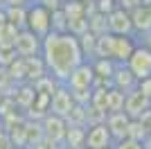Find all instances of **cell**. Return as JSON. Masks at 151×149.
Returning a JSON list of instances; mask_svg holds the SVG:
<instances>
[{
    "instance_id": "obj_33",
    "label": "cell",
    "mask_w": 151,
    "mask_h": 149,
    "mask_svg": "<svg viewBox=\"0 0 151 149\" xmlns=\"http://www.w3.org/2000/svg\"><path fill=\"white\" fill-rule=\"evenodd\" d=\"M113 149H142V142H135V140H129V138H124V140H117V142H113Z\"/></svg>"
},
{
    "instance_id": "obj_44",
    "label": "cell",
    "mask_w": 151,
    "mask_h": 149,
    "mask_svg": "<svg viewBox=\"0 0 151 149\" xmlns=\"http://www.w3.org/2000/svg\"><path fill=\"white\" fill-rule=\"evenodd\" d=\"M149 133H151V124H149Z\"/></svg>"
},
{
    "instance_id": "obj_11",
    "label": "cell",
    "mask_w": 151,
    "mask_h": 149,
    "mask_svg": "<svg viewBox=\"0 0 151 149\" xmlns=\"http://www.w3.org/2000/svg\"><path fill=\"white\" fill-rule=\"evenodd\" d=\"M135 48H138L135 36H113V61L126 63L135 52Z\"/></svg>"
},
{
    "instance_id": "obj_39",
    "label": "cell",
    "mask_w": 151,
    "mask_h": 149,
    "mask_svg": "<svg viewBox=\"0 0 151 149\" xmlns=\"http://www.w3.org/2000/svg\"><path fill=\"white\" fill-rule=\"evenodd\" d=\"M135 41H138L140 45H145V48L151 52V32H149V34H145V36H140V38H135Z\"/></svg>"
},
{
    "instance_id": "obj_5",
    "label": "cell",
    "mask_w": 151,
    "mask_h": 149,
    "mask_svg": "<svg viewBox=\"0 0 151 149\" xmlns=\"http://www.w3.org/2000/svg\"><path fill=\"white\" fill-rule=\"evenodd\" d=\"M41 127H43V138H47V140L54 142L57 147H63V142H65V131H68L65 120L47 113V115L41 120Z\"/></svg>"
},
{
    "instance_id": "obj_28",
    "label": "cell",
    "mask_w": 151,
    "mask_h": 149,
    "mask_svg": "<svg viewBox=\"0 0 151 149\" xmlns=\"http://www.w3.org/2000/svg\"><path fill=\"white\" fill-rule=\"evenodd\" d=\"M106 111H101V108H95V106H86V129L88 127H97V124H104L106 122Z\"/></svg>"
},
{
    "instance_id": "obj_32",
    "label": "cell",
    "mask_w": 151,
    "mask_h": 149,
    "mask_svg": "<svg viewBox=\"0 0 151 149\" xmlns=\"http://www.w3.org/2000/svg\"><path fill=\"white\" fill-rule=\"evenodd\" d=\"M115 2H117V9H122V12H129V14L142 5V0H115Z\"/></svg>"
},
{
    "instance_id": "obj_47",
    "label": "cell",
    "mask_w": 151,
    "mask_h": 149,
    "mask_svg": "<svg viewBox=\"0 0 151 149\" xmlns=\"http://www.w3.org/2000/svg\"><path fill=\"white\" fill-rule=\"evenodd\" d=\"M61 149H68V147H61Z\"/></svg>"
},
{
    "instance_id": "obj_34",
    "label": "cell",
    "mask_w": 151,
    "mask_h": 149,
    "mask_svg": "<svg viewBox=\"0 0 151 149\" xmlns=\"http://www.w3.org/2000/svg\"><path fill=\"white\" fill-rule=\"evenodd\" d=\"M34 2H38L41 7H45L47 12H57V9H61L63 0H34Z\"/></svg>"
},
{
    "instance_id": "obj_14",
    "label": "cell",
    "mask_w": 151,
    "mask_h": 149,
    "mask_svg": "<svg viewBox=\"0 0 151 149\" xmlns=\"http://www.w3.org/2000/svg\"><path fill=\"white\" fill-rule=\"evenodd\" d=\"M129 16H131L133 36H135V38H140V36H145V34L151 32V12H149V9L138 7V9H133Z\"/></svg>"
},
{
    "instance_id": "obj_45",
    "label": "cell",
    "mask_w": 151,
    "mask_h": 149,
    "mask_svg": "<svg viewBox=\"0 0 151 149\" xmlns=\"http://www.w3.org/2000/svg\"><path fill=\"white\" fill-rule=\"evenodd\" d=\"M16 149H25V147H16Z\"/></svg>"
},
{
    "instance_id": "obj_20",
    "label": "cell",
    "mask_w": 151,
    "mask_h": 149,
    "mask_svg": "<svg viewBox=\"0 0 151 149\" xmlns=\"http://www.w3.org/2000/svg\"><path fill=\"white\" fill-rule=\"evenodd\" d=\"M95 59H111V61H113V34H101V36H97Z\"/></svg>"
},
{
    "instance_id": "obj_37",
    "label": "cell",
    "mask_w": 151,
    "mask_h": 149,
    "mask_svg": "<svg viewBox=\"0 0 151 149\" xmlns=\"http://www.w3.org/2000/svg\"><path fill=\"white\" fill-rule=\"evenodd\" d=\"M34 0H2V7H29Z\"/></svg>"
},
{
    "instance_id": "obj_43",
    "label": "cell",
    "mask_w": 151,
    "mask_h": 149,
    "mask_svg": "<svg viewBox=\"0 0 151 149\" xmlns=\"http://www.w3.org/2000/svg\"><path fill=\"white\" fill-rule=\"evenodd\" d=\"M79 2H83V5H88V2H95V0H79Z\"/></svg>"
},
{
    "instance_id": "obj_31",
    "label": "cell",
    "mask_w": 151,
    "mask_h": 149,
    "mask_svg": "<svg viewBox=\"0 0 151 149\" xmlns=\"http://www.w3.org/2000/svg\"><path fill=\"white\" fill-rule=\"evenodd\" d=\"M117 9V2L115 0H95V12L101 14V16H108Z\"/></svg>"
},
{
    "instance_id": "obj_19",
    "label": "cell",
    "mask_w": 151,
    "mask_h": 149,
    "mask_svg": "<svg viewBox=\"0 0 151 149\" xmlns=\"http://www.w3.org/2000/svg\"><path fill=\"white\" fill-rule=\"evenodd\" d=\"M83 145H86V129H81V127H68L63 147H68V149H83Z\"/></svg>"
},
{
    "instance_id": "obj_15",
    "label": "cell",
    "mask_w": 151,
    "mask_h": 149,
    "mask_svg": "<svg viewBox=\"0 0 151 149\" xmlns=\"http://www.w3.org/2000/svg\"><path fill=\"white\" fill-rule=\"evenodd\" d=\"M34 99H36V93H34V86L32 84H18L16 93H14V104L20 113H27L34 106Z\"/></svg>"
},
{
    "instance_id": "obj_4",
    "label": "cell",
    "mask_w": 151,
    "mask_h": 149,
    "mask_svg": "<svg viewBox=\"0 0 151 149\" xmlns=\"http://www.w3.org/2000/svg\"><path fill=\"white\" fill-rule=\"evenodd\" d=\"M68 90H93L95 86V72H93V66L88 61H83L81 66H77L72 72H70L68 81L63 84Z\"/></svg>"
},
{
    "instance_id": "obj_27",
    "label": "cell",
    "mask_w": 151,
    "mask_h": 149,
    "mask_svg": "<svg viewBox=\"0 0 151 149\" xmlns=\"http://www.w3.org/2000/svg\"><path fill=\"white\" fill-rule=\"evenodd\" d=\"M65 124L68 127H81V129H86V106H79V104L72 106V111L65 118Z\"/></svg>"
},
{
    "instance_id": "obj_6",
    "label": "cell",
    "mask_w": 151,
    "mask_h": 149,
    "mask_svg": "<svg viewBox=\"0 0 151 149\" xmlns=\"http://www.w3.org/2000/svg\"><path fill=\"white\" fill-rule=\"evenodd\" d=\"M14 52L20 59H29V56H41V38L34 36L32 32L20 30L14 43Z\"/></svg>"
},
{
    "instance_id": "obj_3",
    "label": "cell",
    "mask_w": 151,
    "mask_h": 149,
    "mask_svg": "<svg viewBox=\"0 0 151 149\" xmlns=\"http://www.w3.org/2000/svg\"><path fill=\"white\" fill-rule=\"evenodd\" d=\"M124 66L133 72V77H135L138 81L149 79V77H151V52L145 48V45L138 43L135 52L131 54V59H129Z\"/></svg>"
},
{
    "instance_id": "obj_42",
    "label": "cell",
    "mask_w": 151,
    "mask_h": 149,
    "mask_svg": "<svg viewBox=\"0 0 151 149\" xmlns=\"http://www.w3.org/2000/svg\"><path fill=\"white\" fill-rule=\"evenodd\" d=\"M140 7H145V9L151 12V0H142V5H140Z\"/></svg>"
},
{
    "instance_id": "obj_7",
    "label": "cell",
    "mask_w": 151,
    "mask_h": 149,
    "mask_svg": "<svg viewBox=\"0 0 151 149\" xmlns=\"http://www.w3.org/2000/svg\"><path fill=\"white\" fill-rule=\"evenodd\" d=\"M106 23H108V34H113V36H133V25H131L129 12L115 9L113 14L106 16Z\"/></svg>"
},
{
    "instance_id": "obj_16",
    "label": "cell",
    "mask_w": 151,
    "mask_h": 149,
    "mask_svg": "<svg viewBox=\"0 0 151 149\" xmlns=\"http://www.w3.org/2000/svg\"><path fill=\"white\" fill-rule=\"evenodd\" d=\"M23 61H25V81L27 84H34V81H38L41 77L47 74V68H45L41 56H29V59H23Z\"/></svg>"
},
{
    "instance_id": "obj_12",
    "label": "cell",
    "mask_w": 151,
    "mask_h": 149,
    "mask_svg": "<svg viewBox=\"0 0 151 149\" xmlns=\"http://www.w3.org/2000/svg\"><path fill=\"white\" fill-rule=\"evenodd\" d=\"M129 122H131V118H129L124 111H122V113H108V115H106V122H104V124H106V129H108V133H111V138H113V142L126 138Z\"/></svg>"
},
{
    "instance_id": "obj_18",
    "label": "cell",
    "mask_w": 151,
    "mask_h": 149,
    "mask_svg": "<svg viewBox=\"0 0 151 149\" xmlns=\"http://www.w3.org/2000/svg\"><path fill=\"white\" fill-rule=\"evenodd\" d=\"M90 66H93L95 79H106V81H111V77H113L115 66H117V63L111 61V59H93Z\"/></svg>"
},
{
    "instance_id": "obj_41",
    "label": "cell",
    "mask_w": 151,
    "mask_h": 149,
    "mask_svg": "<svg viewBox=\"0 0 151 149\" xmlns=\"http://www.w3.org/2000/svg\"><path fill=\"white\" fill-rule=\"evenodd\" d=\"M5 23H7V20H5V9H2V5H0V27H2Z\"/></svg>"
},
{
    "instance_id": "obj_23",
    "label": "cell",
    "mask_w": 151,
    "mask_h": 149,
    "mask_svg": "<svg viewBox=\"0 0 151 149\" xmlns=\"http://www.w3.org/2000/svg\"><path fill=\"white\" fill-rule=\"evenodd\" d=\"M124 99L126 95L115 90V88H108L106 90V113H122L124 111Z\"/></svg>"
},
{
    "instance_id": "obj_38",
    "label": "cell",
    "mask_w": 151,
    "mask_h": 149,
    "mask_svg": "<svg viewBox=\"0 0 151 149\" xmlns=\"http://www.w3.org/2000/svg\"><path fill=\"white\" fill-rule=\"evenodd\" d=\"M34 149H61V147H57V145H54V142H50L47 138H43V140H41V142H38Z\"/></svg>"
},
{
    "instance_id": "obj_1",
    "label": "cell",
    "mask_w": 151,
    "mask_h": 149,
    "mask_svg": "<svg viewBox=\"0 0 151 149\" xmlns=\"http://www.w3.org/2000/svg\"><path fill=\"white\" fill-rule=\"evenodd\" d=\"M41 59L47 68V74H52L61 86L68 81L70 72L83 63L77 38L70 34H52V32L41 41Z\"/></svg>"
},
{
    "instance_id": "obj_2",
    "label": "cell",
    "mask_w": 151,
    "mask_h": 149,
    "mask_svg": "<svg viewBox=\"0 0 151 149\" xmlns=\"http://www.w3.org/2000/svg\"><path fill=\"white\" fill-rule=\"evenodd\" d=\"M25 30L32 32L34 36H38L43 41L50 34V12L41 7L38 2H32L27 7V20H25Z\"/></svg>"
},
{
    "instance_id": "obj_49",
    "label": "cell",
    "mask_w": 151,
    "mask_h": 149,
    "mask_svg": "<svg viewBox=\"0 0 151 149\" xmlns=\"http://www.w3.org/2000/svg\"><path fill=\"white\" fill-rule=\"evenodd\" d=\"M0 99H2V95H0Z\"/></svg>"
},
{
    "instance_id": "obj_30",
    "label": "cell",
    "mask_w": 151,
    "mask_h": 149,
    "mask_svg": "<svg viewBox=\"0 0 151 149\" xmlns=\"http://www.w3.org/2000/svg\"><path fill=\"white\" fill-rule=\"evenodd\" d=\"M88 32V18H77V20H68V34L79 38L81 34Z\"/></svg>"
},
{
    "instance_id": "obj_26",
    "label": "cell",
    "mask_w": 151,
    "mask_h": 149,
    "mask_svg": "<svg viewBox=\"0 0 151 149\" xmlns=\"http://www.w3.org/2000/svg\"><path fill=\"white\" fill-rule=\"evenodd\" d=\"M88 32H93L95 36H101V34H108V23L106 16L95 12L93 16H88Z\"/></svg>"
},
{
    "instance_id": "obj_35",
    "label": "cell",
    "mask_w": 151,
    "mask_h": 149,
    "mask_svg": "<svg viewBox=\"0 0 151 149\" xmlns=\"http://www.w3.org/2000/svg\"><path fill=\"white\" fill-rule=\"evenodd\" d=\"M135 90H140V93H142V95H145V97L151 102V77H149V79L138 81V88H135Z\"/></svg>"
},
{
    "instance_id": "obj_10",
    "label": "cell",
    "mask_w": 151,
    "mask_h": 149,
    "mask_svg": "<svg viewBox=\"0 0 151 149\" xmlns=\"http://www.w3.org/2000/svg\"><path fill=\"white\" fill-rule=\"evenodd\" d=\"M86 149H106L113 147V138L108 133L106 124H97V127H88L86 129Z\"/></svg>"
},
{
    "instance_id": "obj_40",
    "label": "cell",
    "mask_w": 151,
    "mask_h": 149,
    "mask_svg": "<svg viewBox=\"0 0 151 149\" xmlns=\"http://www.w3.org/2000/svg\"><path fill=\"white\" fill-rule=\"evenodd\" d=\"M142 149H151V133L145 138V142H142Z\"/></svg>"
},
{
    "instance_id": "obj_46",
    "label": "cell",
    "mask_w": 151,
    "mask_h": 149,
    "mask_svg": "<svg viewBox=\"0 0 151 149\" xmlns=\"http://www.w3.org/2000/svg\"><path fill=\"white\" fill-rule=\"evenodd\" d=\"M106 149H113V147H106Z\"/></svg>"
},
{
    "instance_id": "obj_24",
    "label": "cell",
    "mask_w": 151,
    "mask_h": 149,
    "mask_svg": "<svg viewBox=\"0 0 151 149\" xmlns=\"http://www.w3.org/2000/svg\"><path fill=\"white\" fill-rule=\"evenodd\" d=\"M16 36H18V30H16L14 25L5 23L0 27V50H14Z\"/></svg>"
},
{
    "instance_id": "obj_36",
    "label": "cell",
    "mask_w": 151,
    "mask_h": 149,
    "mask_svg": "<svg viewBox=\"0 0 151 149\" xmlns=\"http://www.w3.org/2000/svg\"><path fill=\"white\" fill-rule=\"evenodd\" d=\"M0 149H16L12 145V140H9V136H7V131L0 127Z\"/></svg>"
},
{
    "instance_id": "obj_8",
    "label": "cell",
    "mask_w": 151,
    "mask_h": 149,
    "mask_svg": "<svg viewBox=\"0 0 151 149\" xmlns=\"http://www.w3.org/2000/svg\"><path fill=\"white\" fill-rule=\"evenodd\" d=\"M72 106H75V102H72V95H70V90L65 86H59L57 93L50 97V115H57V118H68V113L72 111Z\"/></svg>"
},
{
    "instance_id": "obj_21",
    "label": "cell",
    "mask_w": 151,
    "mask_h": 149,
    "mask_svg": "<svg viewBox=\"0 0 151 149\" xmlns=\"http://www.w3.org/2000/svg\"><path fill=\"white\" fill-rule=\"evenodd\" d=\"M32 86H34V93H36V95H45V97H52V95L57 93V88L61 86V84H59V81L54 79L52 74H45V77H41L38 81H34Z\"/></svg>"
},
{
    "instance_id": "obj_17",
    "label": "cell",
    "mask_w": 151,
    "mask_h": 149,
    "mask_svg": "<svg viewBox=\"0 0 151 149\" xmlns=\"http://www.w3.org/2000/svg\"><path fill=\"white\" fill-rule=\"evenodd\" d=\"M5 9V20L9 25H14L16 30H25V20H27V7H2Z\"/></svg>"
},
{
    "instance_id": "obj_29",
    "label": "cell",
    "mask_w": 151,
    "mask_h": 149,
    "mask_svg": "<svg viewBox=\"0 0 151 149\" xmlns=\"http://www.w3.org/2000/svg\"><path fill=\"white\" fill-rule=\"evenodd\" d=\"M147 136H149L147 127H142L138 120H131V122H129V129H126V138H129V140H135V142H145V138H147Z\"/></svg>"
},
{
    "instance_id": "obj_25",
    "label": "cell",
    "mask_w": 151,
    "mask_h": 149,
    "mask_svg": "<svg viewBox=\"0 0 151 149\" xmlns=\"http://www.w3.org/2000/svg\"><path fill=\"white\" fill-rule=\"evenodd\" d=\"M50 32L52 34H68V18L61 9L50 12Z\"/></svg>"
},
{
    "instance_id": "obj_22",
    "label": "cell",
    "mask_w": 151,
    "mask_h": 149,
    "mask_svg": "<svg viewBox=\"0 0 151 149\" xmlns=\"http://www.w3.org/2000/svg\"><path fill=\"white\" fill-rule=\"evenodd\" d=\"M61 12L65 14L68 20H77V18H86V5L79 0H63Z\"/></svg>"
},
{
    "instance_id": "obj_48",
    "label": "cell",
    "mask_w": 151,
    "mask_h": 149,
    "mask_svg": "<svg viewBox=\"0 0 151 149\" xmlns=\"http://www.w3.org/2000/svg\"><path fill=\"white\" fill-rule=\"evenodd\" d=\"M0 5H2V0H0Z\"/></svg>"
},
{
    "instance_id": "obj_50",
    "label": "cell",
    "mask_w": 151,
    "mask_h": 149,
    "mask_svg": "<svg viewBox=\"0 0 151 149\" xmlns=\"http://www.w3.org/2000/svg\"><path fill=\"white\" fill-rule=\"evenodd\" d=\"M83 149H86V147H83Z\"/></svg>"
},
{
    "instance_id": "obj_9",
    "label": "cell",
    "mask_w": 151,
    "mask_h": 149,
    "mask_svg": "<svg viewBox=\"0 0 151 149\" xmlns=\"http://www.w3.org/2000/svg\"><path fill=\"white\" fill-rule=\"evenodd\" d=\"M111 86H113L115 90H120V93L129 95V93H133V90L138 88V79L133 77V72L126 68L124 63H117L113 77H111Z\"/></svg>"
},
{
    "instance_id": "obj_13",
    "label": "cell",
    "mask_w": 151,
    "mask_h": 149,
    "mask_svg": "<svg viewBox=\"0 0 151 149\" xmlns=\"http://www.w3.org/2000/svg\"><path fill=\"white\" fill-rule=\"evenodd\" d=\"M149 108H151V102L140 93V90H133V93L126 95V99H124V113L131 120H138L140 115H142L145 111H149Z\"/></svg>"
}]
</instances>
